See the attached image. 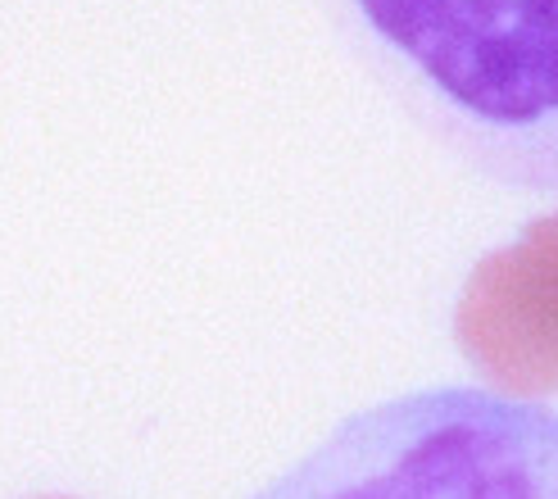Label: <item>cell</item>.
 Instances as JSON below:
<instances>
[{
	"instance_id": "1",
	"label": "cell",
	"mask_w": 558,
	"mask_h": 499,
	"mask_svg": "<svg viewBox=\"0 0 558 499\" xmlns=\"http://www.w3.org/2000/svg\"><path fill=\"white\" fill-rule=\"evenodd\" d=\"M404 114L477 178L558 191V0H323Z\"/></svg>"
},
{
	"instance_id": "2",
	"label": "cell",
	"mask_w": 558,
	"mask_h": 499,
	"mask_svg": "<svg viewBox=\"0 0 558 499\" xmlns=\"http://www.w3.org/2000/svg\"><path fill=\"white\" fill-rule=\"evenodd\" d=\"M255 499H558V413L436 386L345 418Z\"/></svg>"
},
{
	"instance_id": "3",
	"label": "cell",
	"mask_w": 558,
	"mask_h": 499,
	"mask_svg": "<svg viewBox=\"0 0 558 499\" xmlns=\"http://www.w3.org/2000/svg\"><path fill=\"white\" fill-rule=\"evenodd\" d=\"M459 341L472 364L509 391H554L558 386V236L541 249L495 259L477 272Z\"/></svg>"
}]
</instances>
